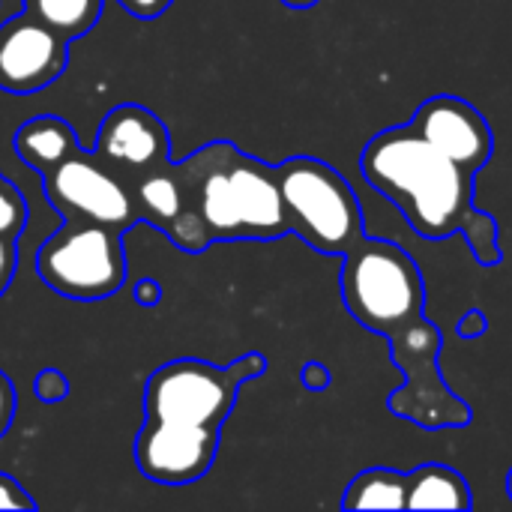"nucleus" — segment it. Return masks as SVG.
Instances as JSON below:
<instances>
[{
	"label": "nucleus",
	"mask_w": 512,
	"mask_h": 512,
	"mask_svg": "<svg viewBox=\"0 0 512 512\" xmlns=\"http://www.w3.org/2000/svg\"><path fill=\"white\" fill-rule=\"evenodd\" d=\"M159 297H162V288H159L156 279H141V282L135 285V303H138V306H156Z\"/></svg>",
	"instance_id": "26"
},
{
	"label": "nucleus",
	"mask_w": 512,
	"mask_h": 512,
	"mask_svg": "<svg viewBox=\"0 0 512 512\" xmlns=\"http://www.w3.org/2000/svg\"><path fill=\"white\" fill-rule=\"evenodd\" d=\"M267 372V357L252 351L231 366H213L207 360H171L159 366L144 387V417L222 429L231 417L240 387Z\"/></svg>",
	"instance_id": "5"
},
{
	"label": "nucleus",
	"mask_w": 512,
	"mask_h": 512,
	"mask_svg": "<svg viewBox=\"0 0 512 512\" xmlns=\"http://www.w3.org/2000/svg\"><path fill=\"white\" fill-rule=\"evenodd\" d=\"M171 138L165 123L144 105L126 102L105 114L96 135V156L108 168L150 171L168 162Z\"/></svg>",
	"instance_id": "13"
},
{
	"label": "nucleus",
	"mask_w": 512,
	"mask_h": 512,
	"mask_svg": "<svg viewBox=\"0 0 512 512\" xmlns=\"http://www.w3.org/2000/svg\"><path fill=\"white\" fill-rule=\"evenodd\" d=\"M507 495H510V501H512V468L507 471Z\"/></svg>",
	"instance_id": "28"
},
{
	"label": "nucleus",
	"mask_w": 512,
	"mask_h": 512,
	"mask_svg": "<svg viewBox=\"0 0 512 512\" xmlns=\"http://www.w3.org/2000/svg\"><path fill=\"white\" fill-rule=\"evenodd\" d=\"M132 198H135L138 219L165 231L177 249L198 255L213 243L195 210L192 186L183 162L174 165L168 159L150 171H141L132 186Z\"/></svg>",
	"instance_id": "11"
},
{
	"label": "nucleus",
	"mask_w": 512,
	"mask_h": 512,
	"mask_svg": "<svg viewBox=\"0 0 512 512\" xmlns=\"http://www.w3.org/2000/svg\"><path fill=\"white\" fill-rule=\"evenodd\" d=\"M291 234L321 255L345 258L363 237V207L351 183L324 159L291 156L276 165Z\"/></svg>",
	"instance_id": "4"
},
{
	"label": "nucleus",
	"mask_w": 512,
	"mask_h": 512,
	"mask_svg": "<svg viewBox=\"0 0 512 512\" xmlns=\"http://www.w3.org/2000/svg\"><path fill=\"white\" fill-rule=\"evenodd\" d=\"M15 384L9 381V375L0 369V441H3V435L9 432V426H12V417H15Z\"/></svg>",
	"instance_id": "22"
},
{
	"label": "nucleus",
	"mask_w": 512,
	"mask_h": 512,
	"mask_svg": "<svg viewBox=\"0 0 512 512\" xmlns=\"http://www.w3.org/2000/svg\"><path fill=\"white\" fill-rule=\"evenodd\" d=\"M27 12L54 27L66 39H78L93 30L102 15V0H27Z\"/></svg>",
	"instance_id": "17"
},
{
	"label": "nucleus",
	"mask_w": 512,
	"mask_h": 512,
	"mask_svg": "<svg viewBox=\"0 0 512 512\" xmlns=\"http://www.w3.org/2000/svg\"><path fill=\"white\" fill-rule=\"evenodd\" d=\"M219 453V429L183 426L147 417L135 435V465L138 471L162 486H186L201 480Z\"/></svg>",
	"instance_id": "9"
},
{
	"label": "nucleus",
	"mask_w": 512,
	"mask_h": 512,
	"mask_svg": "<svg viewBox=\"0 0 512 512\" xmlns=\"http://www.w3.org/2000/svg\"><path fill=\"white\" fill-rule=\"evenodd\" d=\"M18 267V249H15V237H3L0 234V297L6 294V288L12 285Z\"/></svg>",
	"instance_id": "21"
},
{
	"label": "nucleus",
	"mask_w": 512,
	"mask_h": 512,
	"mask_svg": "<svg viewBox=\"0 0 512 512\" xmlns=\"http://www.w3.org/2000/svg\"><path fill=\"white\" fill-rule=\"evenodd\" d=\"M360 171L426 240L465 234L483 267L501 264L498 219L474 207L477 174L423 138L411 123L378 132L360 153Z\"/></svg>",
	"instance_id": "1"
},
{
	"label": "nucleus",
	"mask_w": 512,
	"mask_h": 512,
	"mask_svg": "<svg viewBox=\"0 0 512 512\" xmlns=\"http://www.w3.org/2000/svg\"><path fill=\"white\" fill-rule=\"evenodd\" d=\"M486 330H489V318H486V312H483V309H471V312H465V315H462V321L456 324V333H459L462 339H480Z\"/></svg>",
	"instance_id": "24"
},
{
	"label": "nucleus",
	"mask_w": 512,
	"mask_h": 512,
	"mask_svg": "<svg viewBox=\"0 0 512 512\" xmlns=\"http://www.w3.org/2000/svg\"><path fill=\"white\" fill-rule=\"evenodd\" d=\"M12 150L36 174H48L60 162H66L72 153H78L81 147H78L75 129L63 117L42 114V117H33L18 126V132L12 138Z\"/></svg>",
	"instance_id": "14"
},
{
	"label": "nucleus",
	"mask_w": 512,
	"mask_h": 512,
	"mask_svg": "<svg viewBox=\"0 0 512 512\" xmlns=\"http://www.w3.org/2000/svg\"><path fill=\"white\" fill-rule=\"evenodd\" d=\"M195 210L213 243L279 240L291 234L276 165L231 141H210L186 159Z\"/></svg>",
	"instance_id": "2"
},
{
	"label": "nucleus",
	"mask_w": 512,
	"mask_h": 512,
	"mask_svg": "<svg viewBox=\"0 0 512 512\" xmlns=\"http://www.w3.org/2000/svg\"><path fill=\"white\" fill-rule=\"evenodd\" d=\"M69 60V39L33 12L0 24V90L27 96L51 87Z\"/></svg>",
	"instance_id": "10"
},
{
	"label": "nucleus",
	"mask_w": 512,
	"mask_h": 512,
	"mask_svg": "<svg viewBox=\"0 0 512 512\" xmlns=\"http://www.w3.org/2000/svg\"><path fill=\"white\" fill-rule=\"evenodd\" d=\"M300 381H303V387H309V390H315V393H321V390H327L330 387V369L324 366V363H318V360H309L306 366H303V372H300Z\"/></svg>",
	"instance_id": "25"
},
{
	"label": "nucleus",
	"mask_w": 512,
	"mask_h": 512,
	"mask_svg": "<svg viewBox=\"0 0 512 512\" xmlns=\"http://www.w3.org/2000/svg\"><path fill=\"white\" fill-rule=\"evenodd\" d=\"M339 294L351 318L384 339L426 315L420 264L399 243L381 237H363L342 258Z\"/></svg>",
	"instance_id": "3"
},
{
	"label": "nucleus",
	"mask_w": 512,
	"mask_h": 512,
	"mask_svg": "<svg viewBox=\"0 0 512 512\" xmlns=\"http://www.w3.org/2000/svg\"><path fill=\"white\" fill-rule=\"evenodd\" d=\"M36 273L60 297L105 300L126 282L123 231L90 219H66L39 246Z\"/></svg>",
	"instance_id": "6"
},
{
	"label": "nucleus",
	"mask_w": 512,
	"mask_h": 512,
	"mask_svg": "<svg viewBox=\"0 0 512 512\" xmlns=\"http://www.w3.org/2000/svg\"><path fill=\"white\" fill-rule=\"evenodd\" d=\"M288 9H309V6H315L318 0H282Z\"/></svg>",
	"instance_id": "27"
},
{
	"label": "nucleus",
	"mask_w": 512,
	"mask_h": 512,
	"mask_svg": "<svg viewBox=\"0 0 512 512\" xmlns=\"http://www.w3.org/2000/svg\"><path fill=\"white\" fill-rule=\"evenodd\" d=\"M408 123L474 174H480L495 156V132L489 120L462 96H429Z\"/></svg>",
	"instance_id": "12"
},
{
	"label": "nucleus",
	"mask_w": 512,
	"mask_h": 512,
	"mask_svg": "<svg viewBox=\"0 0 512 512\" xmlns=\"http://www.w3.org/2000/svg\"><path fill=\"white\" fill-rule=\"evenodd\" d=\"M0 510H36V501L6 474H0Z\"/></svg>",
	"instance_id": "20"
},
{
	"label": "nucleus",
	"mask_w": 512,
	"mask_h": 512,
	"mask_svg": "<svg viewBox=\"0 0 512 512\" xmlns=\"http://www.w3.org/2000/svg\"><path fill=\"white\" fill-rule=\"evenodd\" d=\"M390 360L402 369L405 381L396 393L387 396V408L429 432L438 429H465L474 420V411L450 390L441 375V330L423 315L390 339Z\"/></svg>",
	"instance_id": "7"
},
{
	"label": "nucleus",
	"mask_w": 512,
	"mask_h": 512,
	"mask_svg": "<svg viewBox=\"0 0 512 512\" xmlns=\"http://www.w3.org/2000/svg\"><path fill=\"white\" fill-rule=\"evenodd\" d=\"M471 483L441 462H426L408 474V510H471Z\"/></svg>",
	"instance_id": "15"
},
{
	"label": "nucleus",
	"mask_w": 512,
	"mask_h": 512,
	"mask_svg": "<svg viewBox=\"0 0 512 512\" xmlns=\"http://www.w3.org/2000/svg\"><path fill=\"white\" fill-rule=\"evenodd\" d=\"M42 192L63 219H90L123 234L138 222L132 192L96 153L78 150L54 171L42 174Z\"/></svg>",
	"instance_id": "8"
},
{
	"label": "nucleus",
	"mask_w": 512,
	"mask_h": 512,
	"mask_svg": "<svg viewBox=\"0 0 512 512\" xmlns=\"http://www.w3.org/2000/svg\"><path fill=\"white\" fill-rule=\"evenodd\" d=\"M24 225H27V201L12 183L0 177V234L18 240Z\"/></svg>",
	"instance_id": "18"
},
{
	"label": "nucleus",
	"mask_w": 512,
	"mask_h": 512,
	"mask_svg": "<svg viewBox=\"0 0 512 512\" xmlns=\"http://www.w3.org/2000/svg\"><path fill=\"white\" fill-rule=\"evenodd\" d=\"M342 510H408V474L393 468L360 471L342 495Z\"/></svg>",
	"instance_id": "16"
},
{
	"label": "nucleus",
	"mask_w": 512,
	"mask_h": 512,
	"mask_svg": "<svg viewBox=\"0 0 512 512\" xmlns=\"http://www.w3.org/2000/svg\"><path fill=\"white\" fill-rule=\"evenodd\" d=\"M33 393H36L39 402H60L69 393V381L57 369H42L36 375V381H33Z\"/></svg>",
	"instance_id": "19"
},
{
	"label": "nucleus",
	"mask_w": 512,
	"mask_h": 512,
	"mask_svg": "<svg viewBox=\"0 0 512 512\" xmlns=\"http://www.w3.org/2000/svg\"><path fill=\"white\" fill-rule=\"evenodd\" d=\"M129 15L141 18V21H150V18H159L165 9H171L174 0H117Z\"/></svg>",
	"instance_id": "23"
}]
</instances>
